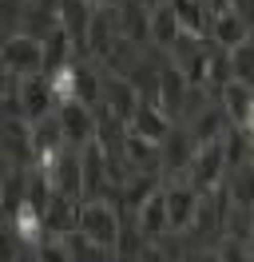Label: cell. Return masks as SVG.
Masks as SVG:
<instances>
[{
  "instance_id": "obj_1",
  "label": "cell",
  "mask_w": 254,
  "mask_h": 262,
  "mask_svg": "<svg viewBox=\"0 0 254 262\" xmlns=\"http://www.w3.org/2000/svg\"><path fill=\"white\" fill-rule=\"evenodd\" d=\"M0 68L12 76V80H24V76H36L44 72V40H36L28 32H12L0 40Z\"/></svg>"
},
{
  "instance_id": "obj_2",
  "label": "cell",
  "mask_w": 254,
  "mask_h": 262,
  "mask_svg": "<svg viewBox=\"0 0 254 262\" xmlns=\"http://www.w3.org/2000/svg\"><path fill=\"white\" fill-rule=\"evenodd\" d=\"M119 211L111 207L108 199H79V234L83 238H92L95 246H103L111 250L115 246V234H119Z\"/></svg>"
},
{
  "instance_id": "obj_3",
  "label": "cell",
  "mask_w": 254,
  "mask_h": 262,
  "mask_svg": "<svg viewBox=\"0 0 254 262\" xmlns=\"http://www.w3.org/2000/svg\"><path fill=\"white\" fill-rule=\"evenodd\" d=\"M56 123H60V135L72 151H79L83 143L95 139V107L88 99H68V103H56Z\"/></svg>"
},
{
  "instance_id": "obj_4",
  "label": "cell",
  "mask_w": 254,
  "mask_h": 262,
  "mask_svg": "<svg viewBox=\"0 0 254 262\" xmlns=\"http://www.w3.org/2000/svg\"><path fill=\"white\" fill-rule=\"evenodd\" d=\"M16 112L20 119H44V115L56 112V96H52V80H48V72H36V76H24V80H16Z\"/></svg>"
},
{
  "instance_id": "obj_5",
  "label": "cell",
  "mask_w": 254,
  "mask_h": 262,
  "mask_svg": "<svg viewBox=\"0 0 254 262\" xmlns=\"http://www.w3.org/2000/svg\"><path fill=\"white\" fill-rule=\"evenodd\" d=\"M139 103H143V96L135 92V83L127 80V76H115V72L99 76V107H103L108 115H115L123 127L135 119Z\"/></svg>"
},
{
  "instance_id": "obj_6",
  "label": "cell",
  "mask_w": 254,
  "mask_h": 262,
  "mask_svg": "<svg viewBox=\"0 0 254 262\" xmlns=\"http://www.w3.org/2000/svg\"><path fill=\"white\" fill-rule=\"evenodd\" d=\"M163 195H167V214H171V230L187 234L195 223V211L203 203V191L187 179V175H171V183H163Z\"/></svg>"
},
{
  "instance_id": "obj_7",
  "label": "cell",
  "mask_w": 254,
  "mask_h": 262,
  "mask_svg": "<svg viewBox=\"0 0 254 262\" xmlns=\"http://www.w3.org/2000/svg\"><path fill=\"white\" fill-rule=\"evenodd\" d=\"M187 179L199 187V191H215L222 187L226 179V155H222V135L219 139H210V143H199L195 155H190V167H187Z\"/></svg>"
},
{
  "instance_id": "obj_8",
  "label": "cell",
  "mask_w": 254,
  "mask_h": 262,
  "mask_svg": "<svg viewBox=\"0 0 254 262\" xmlns=\"http://www.w3.org/2000/svg\"><path fill=\"white\" fill-rule=\"evenodd\" d=\"M79 175H83V199H103V191L111 187V167L99 139L79 147Z\"/></svg>"
},
{
  "instance_id": "obj_9",
  "label": "cell",
  "mask_w": 254,
  "mask_h": 262,
  "mask_svg": "<svg viewBox=\"0 0 254 262\" xmlns=\"http://www.w3.org/2000/svg\"><path fill=\"white\" fill-rule=\"evenodd\" d=\"M135 227L147 243H163L167 234H171V214H167V195H163V187H155L151 195L143 199V207L135 211Z\"/></svg>"
},
{
  "instance_id": "obj_10",
  "label": "cell",
  "mask_w": 254,
  "mask_h": 262,
  "mask_svg": "<svg viewBox=\"0 0 254 262\" xmlns=\"http://www.w3.org/2000/svg\"><path fill=\"white\" fill-rule=\"evenodd\" d=\"M92 16H95L92 0H60V32L72 40V48H76V52H88Z\"/></svg>"
},
{
  "instance_id": "obj_11",
  "label": "cell",
  "mask_w": 254,
  "mask_h": 262,
  "mask_svg": "<svg viewBox=\"0 0 254 262\" xmlns=\"http://www.w3.org/2000/svg\"><path fill=\"white\" fill-rule=\"evenodd\" d=\"M40 171V167H36ZM48 183H52V195H64V199H83V175H79V151H64L52 167H44Z\"/></svg>"
},
{
  "instance_id": "obj_12",
  "label": "cell",
  "mask_w": 254,
  "mask_h": 262,
  "mask_svg": "<svg viewBox=\"0 0 254 262\" xmlns=\"http://www.w3.org/2000/svg\"><path fill=\"white\" fill-rule=\"evenodd\" d=\"M250 20L242 16V12H238L235 4H230V8H222L219 16H210V28H206V36H210V40H215V44H219V48H238V44H242V40H250Z\"/></svg>"
},
{
  "instance_id": "obj_13",
  "label": "cell",
  "mask_w": 254,
  "mask_h": 262,
  "mask_svg": "<svg viewBox=\"0 0 254 262\" xmlns=\"http://www.w3.org/2000/svg\"><path fill=\"white\" fill-rule=\"evenodd\" d=\"M8 227H12V234H16L24 246H32V250L48 238V230H44V211H40L36 203H28V199H24V203H16L12 211H8Z\"/></svg>"
},
{
  "instance_id": "obj_14",
  "label": "cell",
  "mask_w": 254,
  "mask_h": 262,
  "mask_svg": "<svg viewBox=\"0 0 254 262\" xmlns=\"http://www.w3.org/2000/svg\"><path fill=\"white\" fill-rule=\"evenodd\" d=\"M76 227H79V199L52 195L44 207V230L56 238H68V234H76Z\"/></svg>"
},
{
  "instance_id": "obj_15",
  "label": "cell",
  "mask_w": 254,
  "mask_h": 262,
  "mask_svg": "<svg viewBox=\"0 0 254 262\" xmlns=\"http://www.w3.org/2000/svg\"><path fill=\"white\" fill-rule=\"evenodd\" d=\"M171 127H175V123L163 115V107H159V103H151V99H143L139 112H135V119L127 123V131H135V135L151 139V143H159V147H163V139L171 135Z\"/></svg>"
},
{
  "instance_id": "obj_16",
  "label": "cell",
  "mask_w": 254,
  "mask_h": 262,
  "mask_svg": "<svg viewBox=\"0 0 254 262\" xmlns=\"http://www.w3.org/2000/svg\"><path fill=\"white\" fill-rule=\"evenodd\" d=\"M226 127H230V119H226V112H222V103H219V99H210L203 112L190 119V131H187V135H190V143L199 147V143H210V139H219Z\"/></svg>"
},
{
  "instance_id": "obj_17",
  "label": "cell",
  "mask_w": 254,
  "mask_h": 262,
  "mask_svg": "<svg viewBox=\"0 0 254 262\" xmlns=\"http://www.w3.org/2000/svg\"><path fill=\"white\" fill-rule=\"evenodd\" d=\"M179 40H183V24L175 20L171 4H159L155 12H151V44L159 52H171Z\"/></svg>"
},
{
  "instance_id": "obj_18",
  "label": "cell",
  "mask_w": 254,
  "mask_h": 262,
  "mask_svg": "<svg viewBox=\"0 0 254 262\" xmlns=\"http://www.w3.org/2000/svg\"><path fill=\"white\" fill-rule=\"evenodd\" d=\"M222 187H226V195H230V207L254 211V167H250V163H242V167H235V171H226Z\"/></svg>"
},
{
  "instance_id": "obj_19",
  "label": "cell",
  "mask_w": 254,
  "mask_h": 262,
  "mask_svg": "<svg viewBox=\"0 0 254 262\" xmlns=\"http://www.w3.org/2000/svg\"><path fill=\"white\" fill-rule=\"evenodd\" d=\"M167 4H171L175 20L183 24V32H190V36H206V28H210V16H206L203 0H167Z\"/></svg>"
},
{
  "instance_id": "obj_20",
  "label": "cell",
  "mask_w": 254,
  "mask_h": 262,
  "mask_svg": "<svg viewBox=\"0 0 254 262\" xmlns=\"http://www.w3.org/2000/svg\"><path fill=\"white\" fill-rule=\"evenodd\" d=\"M250 99H254V88H246V83H238V80H230V83L219 92L222 112H226V119H230L235 127L242 123V115H246V107H250Z\"/></svg>"
},
{
  "instance_id": "obj_21",
  "label": "cell",
  "mask_w": 254,
  "mask_h": 262,
  "mask_svg": "<svg viewBox=\"0 0 254 262\" xmlns=\"http://www.w3.org/2000/svg\"><path fill=\"white\" fill-rule=\"evenodd\" d=\"M147 238L139 234L135 223H119V234H115V246H111V254H119V262H139L147 254Z\"/></svg>"
},
{
  "instance_id": "obj_22",
  "label": "cell",
  "mask_w": 254,
  "mask_h": 262,
  "mask_svg": "<svg viewBox=\"0 0 254 262\" xmlns=\"http://www.w3.org/2000/svg\"><path fill=\"white\" fill-rule=\"evenodd\" d=\"M230 76H235L238 83L254 88V36L242 40L238 48H230Z\"/></svg>"
},
{
  "instance_id": "obj_23",
  "label": "cell",
  "mask_w": 254,
  "mask_h": 262,
  "mask_svg": "<svg viewBox=\"0 0 254 262\" xmlns=\"http://www.w3.org/2000/svg\"><path fill=\"white\" fill-rule=\"evenodd\" d=\"M68 250H72V262H108L111 250H103V246H95L92 238H83V234H68Z\"/></svg>"
},
{
  "instance_id": "obj_24",
  "label": "cell",
  "mask_w": 254,
  "mask_h": 262,
  "mask_svg": "<svg viewBox=\"0 0 254 262\" xmlns=\"http://www.w3.org/2000/svg\"><path fill=\"white\" fill-rule=\"evenodd\" d=\"M36 262H72L68 238H56V234H48L44 243L36 246Z\"/></svg>"
},
{
  "instance_id": "obj_25",
  "label": "cell",
  "mask_w": 254,
  "mask_h": 262,
  "mask_svg": "<svg viewBox=\"0 0 254 262\" xmlns=\"http://www.w3.org/2000/svg\"><path fill=\"white\" fill-rule=\"evenodd\" d=\"M235 0H203V8H206V16H219L222 8H230Z\"/></svg>"
},
{
  "instance_id": "obj_26",
  "label": "cell",
  "mask_w": 254,
  "mask_h": 262,
  "mask_svg": "<svg viewBox=\"0 0 254 262\" xmlns=\"http://www.w3.org/2000/svg\"><path fill=\"white\" fill-rule=\"evenodd\" d=\"M238 127H242V131L254 139V99H250V107H246V115H242V123H238Z\"/></svg>"
},
{
  "instance_id": "obj_27",
  "label": "cell",
  "mask_w": 254,
  "mask_h": 262,
  "mask_svg": "<svg viewBox=\"0 0 254 262\" xmlns=\"http://www.w3.org/2000/svg\"><path fill=\"white\" fill-rule=\"evenodd\" d=\"M12 76H8V72H4V68H0V99H4V96H8V92H12Z\"/></svg>"
},
{
  "instance_id": "obj_28",
  "label": "cell",
  "mask_w": 254,
  "mask_h": 262,
  "mask_svg": "<svg viewBox=\"0 0 254 262\" xmlns=\"http://www.w3.org/2000/svg\"><path fill=\"white\" fill-rule=\"evenodd\" d=\"M135 4H143V8H147V12H155L159 4H167V0H135Z\"/></svg>"
},
{
  "instance_id": "obj_29",
  "label": "cell",
  "mask_w": 254,
  "mask_h": 262,
  "mask_svg": "<svg viewBox=\"0 0 254 262\" xmlns=\"http://www.w3.org/2000/svg\"><path fill=\"white\" fill-rule=\"evenodd\" d=\"M95 8H115V4H119V0H92Z\"/></svg>"
},
{
  "instance_id": "obj_30",
  "label": "cell",
  "mask_w": 254,
  "mask_h": 262,
  "mask_svg": "<svg viewBox=\"0 0 254 262\" xmlns=\"http://www.w3.org/2000/svg\"><path fill=\"white\" fill-rule=\"evenodd\" d=\"M250 167H254V139H250Z\"/></svg>"
},
{
  "instance_id": "obj_31",
  "label": "cell",
  "mask_w": 254,
  "mask_h": 262,
  "mask_svg": "<svg viewBox=\"0 0 254 262\" xmlns=\"http://www.w3.org/2000/svg\"><path fill=\"white\" fill-rule=\"evenodd\" d=\"M250 36H254V32H250Z\"/></svg>"
}]
</instances>
